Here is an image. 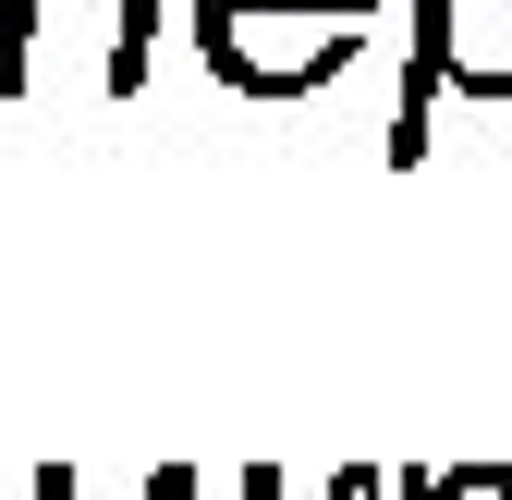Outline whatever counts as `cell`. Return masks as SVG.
Masks as SVG:
<instances>
[{"instance_id":"obj_1","label":"cell","mask_w":512,"mask_h":500,"mask_svg":"<svg viewBox=\"0 0 512 500\" xmlns=\"http://www.w3.org/2000/svg\"><path fill=\"white\" fill-rule=\"evenodd\" d=\"M159 0H0V110L25 98H135Z\"/></svg>"},{"instance_id":"obj_2","label":"cell","mask_w":512,"mask_h":500,"mask_svg":"<svg viewBox=\"0 0 512 500\" xmlns=\"http://www.w3.org/2000/svg\"><path fill=\"white\" fill-rule=\"evenodd\" d=\"M196 13V61L232 98H305L342 86V61L366 49V25H317V13H244V0H183Z\"/></svg>"},{"instance_id":"obj_3","label":"cell","mask_w":512,"mask_h":500,"mask_svg":"<svg viewBox=\"0 0 512 500\" xmlns=\"http://www.w3.org/2000/svg\"><path fill=\"white\" fill-rule=\"evenodd\" d=\"M415 61L452 98H512V0H415Z\"/></svg>"},{"instance_id":"obj_4","label":"cell","mask_w":512,"mask_h":500,"mask_svg":"<svg viewBox=\"0 0 512 500\" xmlns=\"http://www.w3.org/2000/svg\"><path fill=\"white\" fill-rule=\"evenodd\" d=\"M391 500H512V464H439V476H427V464H403V488H391Z\"/></svg>"},{"instance_id":"obj_5","label":"cell","mask_w":512,"mask_h":500,"mask_svg":"<svg viewBox=\"0 0 512 500\" xmlns=\"http://www.w3.org/2000/svg\"><path fill=\"white\" fill-rule=\"evenodd\" d=\"M391 488H403L391 464H330V488H317V500H391Z\"/></svg>"},{"instance_id":"obj_6","label":"cell","mask_w":512,"mask_h":500,"mask_svg":"<svg viewBox=\"0 0 512 500\" xmlns=\"http://www.w3.org/2000/svg\"><path fill=\"white\" fill-rule=\"evenodd\" d=\"M244 13H317V25H366L378 0H244Z\"/></svg>"},{"instance_id":"obj_7","label":"cell","mask_w":512,"mask_h":500,"mask_svg":"<svg viewBox=\"0 0 512 500\" xmlns=\"http://www.w3.org/2000/svg\"><path fill=\"white\" fill-rule=\"evenodd\" d=\"M232 500H293V488H281V464H244V488H232Z\"/></svg>"},{"instance_id":"obj_8","label":"cell","mask_w":512,"mask_h":500,"mask_svg":"<svg viewBox=\"0 0 512 500\" xmlns=\"http://www.w3.org/2000/svg\"><path fill=\"white\" fill-rule=\"evenodd\" d=\"M183 488H196V464H159V476H147L135 500H183Z\"/></svg>"}]
</instances>
